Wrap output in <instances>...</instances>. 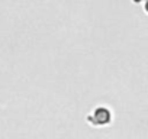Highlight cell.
I'll use <instances>...</instances> for the list:
<instances>
[{"instance_id": "obj_1", "label": "cell", "mask_w": 148, "mask_h": 139, "mask_svg": "<svg viewBox=\"0 0 148 139\" xmlns=\"http://www.w3.org/2000/svg\"><path fill=\"white\" fill-rule=\"evenodd\" d=\"M147 5H148V3H147Z\"/></svg>"}]
</instances>
